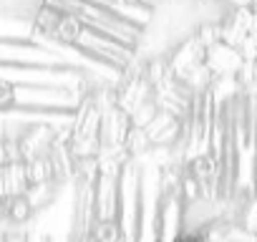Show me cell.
<instances>
[{
	"mask_svg": "<svg viewBox=\"0 0 257 242\" xmlns=\"http://www.w3.org/2000/svg\"><path fill=\"white\" fill-rule=\"evenodd\" d=\"M83 98H86L83 93L66 91V88L13 86V106L11 108L18 106V108H41V111H68V113H78Z\"/></svg>",
	"mask_w": 257,
	"mask_h": 242,
	"instance_id": "3957f363",
	"label": "cell"
},
{
	"mask_svg": "<svg viewBox=\"0 0 257 242\" xmlns=\"http://www.w3.org/2000/svg\"><path fill=\"white\" fill-rule=\"evenodd\" d=\"M162 172L159 167L142 169V217H139V237L137 242H159V217H162Z\"/></svg>",
	"mask_w": 257,
	"mask_h": 242,
	"instance_id": "7a4b0ae2",
	"label": "cell"
},
{
	"mask_svg": "<svg viewBox=\"0 0 257 242\" xmlns=\"http://www.w3.org/2000/svg\"><path fill=\"white\" fill-rule=\"evenodd\" d=\"M209 96L214 101L217 108L229 106L232 101H237L239 96H244V86L239 83L237 76H224V78H214L209 86Z\"/></svg>",
	"mask_w": 257,
	"mask_h": 242,
	"instance_id": "ba28073f",
	"label": "cell"
},
{
	"mask_svg": "<svg viewBox=\"0 0 257 242\" xmlns=\"http://www.w3.org/2000/svg\"><path fill=\"white\" fill-rule=\"evenodd\" d=\"M36 207L33 202L28 199V194H18V197H8L3 199V214H6V222L11 224H23L33 217Z\"/></svg>",
	"mask_w": 257,
	"mask_h": 242,
	"instance_id": "9c48e42d",
	"label": "cell"
},
{
	"mask_svg": "<svg viewBox=\"0 0 257 242\" xmlns=\"http://www.w3.org/2000/svg\"><path fill=\"white\" fill-rule=\"evenodd\" d=\"M252 18H254L252 8H234V11H229L224 16V21H222V43L237 48L249 36Z\"/></svg>",
	"mask_w": 257,
	"mask_h": 242,
	"instance_id": "8992f818",
	"label": "cell"
},
{
	"mask_svg": "<svg viewBox=\"0 0 257 242\" xmlns=\"http://www.w3.org/2000/svg\"><path fill=\"white\" fill-rule=\"evenodd\" d=\"M252 11H257V0H254V3H252Z\"/></svg>",
	"mask_w": 257,
	"mask_h": 242,
	"instance_id": "2e32d148",
	"label": "cell"
},
{
	"mask_svg": "<svg viewBox=\"0 0 257 242\" xmlns=\"http://www.w3.org/2000/svg\"><path fill=\"white\" fill-rule=\"evenodd\" d=\"M239 224L244 229H249L252 234H257V194L249 197L242 204V209H239Z\"/></svg>",
	"mask_w": 257,
	"mask_h": 242,
	"instance_id": "30bf717a",
	"label": "cell"
},
{
	"mask_svg": "<svg viewBox=\"0 0 257 242\" xmlns=\"http://www.w3.org/2000/svg\"><path fill=\"white\" fill-rule=\"evenodd\" d=\"M239 56L244 58V63H257V38L254 36H247L239 46H237Z\"/></svg>",
	"mask_w": 257,
	"mask_h": 242,
	"instance_id": "8fae6325",
	"label": "cell"
},
{
	"mask_svg": "<svg viewBox=\"0 0 257 242\" xmlns=\"http://www.w3.org/2000/svg\"><path fill=\"white\" fill-rule=\"evenodd\" d=\"M88 3H96V6H103V8H118L121 3H123V0H88Z\"/></svg>",
	"mask_w": 257,
	"mask_h": 242,
	"instance_id": "7c38bea8",
	"label": "cell"
},
{
	"mask_svg": "<svg viewBox=\"0 0 257 242\" xmlns=\"http://www.w3.org/2000/svg\"><path fill=\"white\" fill-rule=\"evenodd\" d=\"M73 51L83 58V66L96 63V66L113 68L118 73L132 71L139 63V48L128 46V43H123L118 38L103 36L98 31H91V28H83V33L78 36V41L73 46Z\"/></svg>",
	"mask_w": 257,
	"mask_h": 242,
	"instance_id": "6da1fadb",
	"label": "cell"
},
{
	"mask_svg": "<svg viewBox=\"0 0 257 242\" xmlns=\"http://www.w3.org/2000/svg\"><path fill=\"white\" fill-rule=\"evenodd\" d=\"M31 189V177H28V164L26 162H13L3 164V199L28 194Z\"/></svg>",
	"mask_w": 257,
	"mask_h": 242,
	"instance_id": "52a82bcc",
	"label": "cell"
},
{
	"mask_svg": "<svg viewBox=\"0 0 257 242\" xmlns=\"http://www.w3.org/2000/svg\"><path fill=\"white\" fill-rule=\"evenodd\" d=\"M207 68L214 78H224V76H239L244 58L239 56L237 48L227 46V43H217L207 51Z\"/></svg>",
	"mask_w": 257,
	"mask_h": 242,
	"instance_id": "5b68a950",
	"label": "cell"
},
{
	"mask_svg": "<svg viewBox=\"0 0 257 242\" xmlns=\"http://www.w3.org/2000/svg\"><path fill=\"white\" fill-rule=\"evenodd\" d=\"M254 66H257V63H254Z\"/></svg>",
	"mask_w": 257,
	"mask_h": 242,
	"instance_id": "e0dca14e",
	"label": "cell"
},
{
	"mask_svg": "<svg viewBox=\"0 0 257 242\" xmlns=\"http://www.w3.org/2000/svg\"><path fill=\"white\" fill-rule=\"evenodd\" d=\"M249 36L257 38V11H254V18H252V28H249Z\"/></svg>",
	"mask_w": 257,
	"mask_h": 242,
	"instance_id": "9a60e30c",
	"label": "cell"
},
{
	"mask_svg": "<svg viewBox=\"0 0 257 242\" xmlns=\"http://www.w3.org/2000/svg\"><path fill=\"white\" fill-rule=\"evenodd\" d=\"M224 3H229L232 11H234V8H252L254 0H224Z\"/></svg>",
	"mask_w": 257,
	"mask_h": 242,
	"instance_id": "4fadbf2b",
	"label": "cell"
},
{
	"mask_svg": "<svg viewBox=\"0 0 257 242\" xmlns=\"http://www.w3.org/2000/svg\"><path fill=\"white\" fill-rule=\"evenodd\" d=\"M204 61H207V48L202 46V41L197 38V33H192L184 41H179L174 46V51L169 53V68H172V73L179 81L187 73H192L194 68L204 66Z\"/></svg>",
	"mask_w": 257,
	"mask_h": 242,
	"instance_id": "277c9868",
	"label": "cell"
},
{
	"mask_svg": "<svg viewBox=\"0 0 257 242\" xmlns=\"http://www.w3.org/2000/svg\"><path fill=\"white\" fill-rule=\"evenodd\" d=\"M6 242H28V234H16V237L6 234Z\"/></svg>",
	"mask_w": 257,
	"mask_h": 242,
	"instance_id": "5bb4252c",
	"label": "cell"
}]
</instances>
